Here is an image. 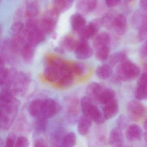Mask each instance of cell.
<instances>
[{
  "label": "cell",
  "mask_w": 147,
  "mask_h": 147,
  "mask_svg": "<svg viewBox=\"0 0 147 147\" xmlns=\"http://www.w3.org/2000/svg\"><path fill=\"white\" fill-rule=\"evenodd\" d=\"M135 96L136 98L138 100L147 99V86H138L136 90Z\"/></svg>",
  "instance_id": "d590c367"
},
{
  "label": "cell",
  "mask_w": 147,
  "mask_h": 147,
  "mask_svg": "<svg viewBox=\"0 0 147 147\" xmlns=\"http://www.w3.org/2000/svg\"><path fill=\"white\" fill-rule=\"evenodd\" d=\"M30 145L29 139L26 137L21 136L16 139L15 147H29Z\"/></svg>",
  "instance_id": "74e56055"
},
{
  "label": "cell",
  "mask_w": 147,
  "mask_h": 147,
  "mask_svg": "<svg viewBox=\"0 0 147 147\" xmlns=\"http://www.w3.org/2000/svg\"><path fill=\"white\" fill-rule=\"evenodd\" d=\"M126 60V56L124 53L117 52L110 57L108 65L111 67H113L117 63H122Z\"/></svg>",
  "instance_id": "836d02e7"
},
{
  "label": "cell",
  "mask_w": 147,
  "mask_h": 147,
  "mask_svg": "<svg viewBox=\"0 0 147 147\" xmlns=\"http://www.w3.org/2000/svg\"><path fill=\"white\" fill-rule=\"evenodd\" d=\"M109 53L110 50L108 47H104L97 50L95 53V57L98 61H103L108 58Z\"/></svg>",
  "instance_id": "e575fe53"
},
{
  "label": "cell",
  "mask_w": 147,
  "mask_h": 147,
  "mask_svg": "<svg viewBox=\"0 0 147 147\" xmlns=\"http://www.w3.org/2000/svg\"><path fill=\"white\" fill-rule=\"evenodd\" d=\"M70 24L74 31L80 33L86 27V21L82 14L79 13H74L71 16L70 19Z\"/></svg>",
  "instance_id": "2e32d148"
},
{
  "label": "cell",
  "mask_w": 147,
  "mask_h": 147,
  "mask_svg": "<svg viewBox=\"0 0 147 147\" xmlns=\"http://www.w3.org/2000/svg\"><path fill=\"white\" fill-rule=\"evenodd\" d=\"M61 62V61L53 58L48 61L44 72L45 78L48 82H55L57 81Z\"/></svg>",
  "instance_id": "8992f818"
},
{
  "label": "cell",
  "mask_w": 147,
  "mask_h": 147,
  "mask_svg": "<svg viewBox=\"0 0 147 147\" xmlns=\"http://www.w3.org/2000/svg\"><path fill=\"white\" fill-rule=\"evenodd\" d=\"M119 109L118 103L115 98L105 105L103 113L105 119H110L115 117L117 114Z\"/></svg>",
  "instance_id": "ac0fdd59"
},
{
  "label": "cell",
  "mask_w": 147,
  "mask_h": 147,
  "mask_svg": "<svg viewBox=\"0 0 147 147\" xmlns=\"http://www.w3.org/2000/svg\"><path fill=\"white\" fill-rule=\"evenodd\" d=\"M33 147H49V146L44 139H41L36 141Z\"/></svg>",
  "instance_id": "f6af8a7d"
},
{
  "label": "cell",
  "mask_w": 147,
  "mask_h": 147,
  "mask_svg": "<svg viewBox=\"0 0 147 147\" xmlns=\"http://www.w3.org/2000/svg\"><path fill=\"white\" fill-rule=\"evenodd\" d=\"M61 107L59 103L52 98L44 100L42 117L47 119L52 118L61 112Z\"/></svg>",
  "instance_id": "52a82bcc"
},
{
  "label": "cell",
  "mask_w": 147,
  "mask_h": 147,
  "mask_svg": "<svg viewBox=\"0 0 147 147\" xmlns=\"http://www.w3.org/2000/svg\"><path fill=\"white\" fill-rule=\"evenodd\" d=\"M138 37L139 40L144 41L147 39V23L142 26L139 29Z\"/></svg>",
  "instance_id": "60d3db41"
},
{
  "label": "cell",
  "mask_w": 147,
  "mask_h": 147,
  "mask_svg": "<svg viewBox=\"0 0 147 147\" xmlns=\"http://www.w3.org/2000/svg\"><path fill=\"white\" fill-rule=\"evenodd\" d=\"M145 66H146V67L147 68V63H146V65H145Z\"/></svg>",
  "instance_id": "816d5d0a"
},
{
  "label": "cell",
  "mask_w": 147,
  "mask_h": 147,
  "mask_svg": "<svg viewBox=\"0 0 147 147\" xmlns=\"http://www.w3.org/2000/svg\"><path fill=\"white\" fill-rule=\"evenodd\" d=\"M48 125V119L43 117H40L36 118L34 123V129L37 132L42 133L46 130Z\"/></svg>",
  "instance_id": "1f68e13d"
},
{
  "label": "cell",
  "mask_w": 147,
  "mask_h": 147,
  "mask_svg": "<svg viewBox=\"0 0 147 147\" xmlns=\"http://www.w3.org/2000/svg\"><path fill=\"white\" fill-rule=\"evenodd\" d=\"M142 128L137 124H133L128 126L125 131V136L128 141L135 142L140 139L142 137Z\"/></svg>",
  "instance_id": "d6986e66"
},
{
  "label": "cell",
  "mask_w": 147,
  "mask_h": 147,
  "mask_svg": "<svg viewBox=\"0 0 147 147\" xmlns=\"http://www.w3.org/2000/svg\"><path fill=\"white\" fill-rule=\"evenodd\" d=\"M144 128L147 131V118L145 119L143 124Z\"/></svg>",
  "instance_id": "681fc988"
},
{
  "label": "cell",
  "mask_w": 147,
  "mask_h": 147,
  "mask_svg": "<svg viewBox=\"0 0 147 147\" xmlns=\"http://www.w3.org/2000/svg\"><path fill=\"white\" fill-rule=\"evenodd\" d=\"M74 77L71 63L62 61L59 78L57 82L58 86L62 87L69 86L73 82Z\"/></svg>",
  "instance_id": "5b68a950"
},
{
  "label": "cell",
  "mask_w": 147,
  "mask_h": 147,
  "mask_svg": "<svg viewBox=\"0 0 147 147\" xmlns=\"http://www.w3.org/2000/svg\"><path fill=\"white\" fill-rule=\"evenodd\" d=\"M109 142L111 147H122L124 142L122 130L117 127L113 128L110 131Z\"/></svg>",
  "instance_id": "5bb4252c"
},
{
  "label": "cell",
  "mask_w": 147,
  "mask_h": 147,
  "mask_svg": "<svg viewBox=\"0 0 147 147\" xmlns=\"http://www.w3.org/2000/svg\"><path fill=\"white\" fill-rule=\"evenodd\" d=\"M98 1L95 0H81L77 1L76 9L80 14L90 13L96 8Z\"/></svg>",
  "instance_id": "9a60e30c"
},
{
  "label": "cell",
  "mask_w": 147,
  "mask_h": 147,
  "mask_svg": "<svg viewBox=\"0 0 147 147\" xmlns=\"http://www.w3.org/2000/svg\"><path fill=\"white\" fill-rule=\"evenodd\" d=\"M80 107L83 115L88 117L97 124L105 123L106 119L103 113L97 106L94 105L93 100L88 96H84L80 100Z\"/></svg>",
  "instance_id": "7a4b0ae2"
},
{
  "label": "cell",
  "mask_w": 147,
  "mask_h": 147,
  "mask_svg": "<svg viewBox=\"0 0 147 147\" xmlns=\"http://www.w3.org/2000/svg\"><path fill=\"white\" fill-rule=\"evenodd\" d=\"M59 15V13L53 8L49 9L45 13L39 26L40 29L45 34H50L54 30Z\"/></svg>",
  "instance_id": "277c9868"
},
{
  "label": "cell",
  "mask_w": 147,
  "mask_h": 147,
  "mask_svg": "<svg viewBox=\"0 0 147 147\" xmlns=\"http://www.w3.org/2000/svg\"><path fill=\"white\" fill-rule=\"evenodd\" d=\"M21 53L24 61L27 63H30L34 58V46L30 44H26L23 48Z\"/></svg>",
  "instance_id": "484cf974"
},
{
  "label": "cell",
  "mask_w": 147,
  "mask_h": 147,
  "mask_svg": "<svg viewBox=\"0 0 147 147\" xmlns=\"http://www.w3.org/2000/svg\"><path fill=\"white\" fill-rule=\"evenodd\" d=\"M132 23L135 28L139 29L147 23V12L138 10L132 16Z\"/></svg>",
  "instance_id": "cb8c5ba5"
},
{
  "label": "cell",
  "mask_w": 147,
  "mask_h": 147,
  "mask_svg": "<svg viewBox=\"0 0 147 147\" xmlns=\"http://www.w3.org/2000/svg\"><path fill=\"white\" fill-rule=\"evenodd\" d=\"M140 52L144 56H147V39L140 48Z\"/></svg>",
  "instance_id": "bcb514c9"
},
{
  "label": "cell",
  "mask_w": 147,
  "mask_h": 147,
  "mask_svg": "<svg viewBox=\"0 0 147 147\" xmlns=\"http://www.w3.org/2000/svg\"><path fill=\"white\" fill-rule=\"evenodd\" d=\"M143 138L145 142L147 144V131H145L143 133Z\"/></svg>",
  "instance_id": "c3c4849f"
},
{
  "label": "cell",
  "mask_w": 147,
  "mask_h": 147,
  "mask_svg": "<svg viewBox=\"0 0 147 147\" xmlns=\"http://www.w3.org/2000/svg\"><path fill=\"white\" fill-rule=\"evenodd\" d=\"M92 120L88 117L82 115L78 122L77 130L80 135L86 136L87 135L92 127Z\"/></svg>",
  "instance_id": "44dd1931"
},
{
  "label": "cell",
  "mask_w": 147,
  "mask_h": 147,
  "mask_svg": "<svg viewBox=\"0 0 147 147\" xmlns=\"http://www.w3.org/2000/svg\"><path fill=\"white\" fill-rule=\"evenodd\" d=\"M139 68L132 62L126 60L118 67L117 78L122 81H129L138 77L140 74Z\"/></svg>",
  "instance_id": "3957f363"
},
{
  "label": "cell",
  "mask_w": 147,
  "mask_h": 147,
  "mask_svg": "<svg viewBox=\"0 0 147 147\" xmlns=\"http://www.w3.org/2000/svg\"><path fill=\"white\" fill-rule=\"evenodd\" d=\"M138 86H147V72L141 75L138 81Z\"/></svg>",
  "instance_id": "7bdbcfd3"
},
{
  "label": "cell",
  "mask_w": 147,
  "mask_h": 147,
  "mask_svg": "<svg viewBox=\"0 0 147 147\" xmlns=\"http://www.w3.org/2000/svg\"><path fill=\"white\" fill-rule=\"evenodd\" d=\"M0 82L3 89H9L14 83L17 77V71L14 69L3 67L0 68Z\"/></svg>",
  "instance_id": "9c48e42d"
},
{
  "label": "cell",
  "mask_w": 147,
  "mask_h": 147,
  "mask_svg": "<svg viewBox=\"0 0 147 147\" xmlns=\"http://www.w3.org/2000/svg\"><path fill=\"white\" fill-rule=\"evenodd\" d=\"M78 42V41H76L73 37H66L62 42V49L63 48L69 51H75Z\"/></svg>",
  "instance_id": "4dcf8cb0"
},
{
  "label": "cell",
  "mask_w": 147,
  "mask_h": 147,
  "mask_svg": "<svg viewBox=\"0 0 147 147\" xmlns=\"http://www.w3.org/2000/svg\"><path fill=\"white\" fill-rule=\"evenodd\" d=\"M24 25L23 23L17 22L14 23L11 26V32L13 36H19L24 30Z\"/></svg>",
  "instance_id": "8d00e7d4"
},
{
  "label": "cell",
  "mask_w": 147,
  "mask_h": 147,
  "mask_svg": "<svg viewBox=\"0 0 147 147\" xmlns=\"http://www.w3.org/2000/svg\"><path fill=\"white\" fill-rule=\"evenodd\" d=\"M77 137L75 133L70 131L66 134L62 142V147H74L76 144Z\"/></svg>",
  "instance_id": "f546056e"
},
{
  "label": "cell",
  "mask_w": 147,
  "mask_h": 147,
  "mask_svg": "<svg viewBox=\"0 0 147 147\" xmlns=\"http://www.w3.org/2000/svg\"><path fill=\"white\" fill-rule=\"evenodd\" d=\"M15 136L13 134H11L7 137L4 147H15Z\"/></svg>",
  "instance_id": "b9f144b4"
},
{
  "label": "cell",
  "mask_w": 147,
  "mask_h": 147,
  "mask_svg": "<svg viewBox=\"0 0 147 147\" xmlns=\"http://www.w3.org/2000/svg\"><path fill=\"white\" fill-rule=\"evenodd\" d=\"M120 0H107L106 1L105 3L108 7H113L117 6L121 3Z\"/></svg>",
  "instance_id": "ee69618b"
},
{
  "label": "cell",
  "mask_w": 147,
  "mask_h": 147,
  "mask_svg": "<svg viewBox=\"0 0 147 147\" xmlns=\"http://www.w3.org/2000/svg\"><path fill=\"white\" fill-rule=\"evenodd\" d=\"M103 89L100 84L93 82L89 84L86 88V92L88 97L92 100L98 102L99 99Z\"/></svg>",
  "instance_id": "ffe728a7"
},
{
  "label": "cell",
  "mask_w": 147,
  "mask_h": 147,
  "mask_svg": "<svg viewBox=\"0 0 147 147\" xmlns=\"http://www.w3.org/2000/svg\"><path fill=\"white\" fill-rule=\"evenodd\" d=\"M144 107L138 101L131 100L127 105V114L129 118L132 121H138L141 119L144 114Z\"/></svg>",
  "instance_id": "ba28073f"
},
{
  "label": "cell",
  "mask_w": 147,
  "mask_h": 147,
  "mask_svg": "<svg viewBox=\"0 0 147 147\" xmlns=\"http://www.w3.org/2000/svg\"><path fill=\"white\" fill-rule=\"evenodd\" d=\"M30 81V76L25 73L18 74L13 84V92L17 94L25 93L29 87Z\"/></svg>",
  "instance_id": "30bf717a"
},
{
  "label": "cell",
  "mask_w": 147,
  "mask_h": 147,
  "mask_svg": "<svg viewBox=\"0 0 147 147\" xmlns=\"http://www.w3.org/2000/svg\"><path fill=\"white\" fill-rule=\"evenodd\" d=\"M139 6L142 10L147 11V0H142L139 2Z\"/></svg>",
  "instance_id": "7dc6e473"
},
{
  "label": "cell",
  "mask_w": 147,
  "mask_h": 147,
  "mask_svg": "<svg viewBox=\"0 0 147 147\" xmlns=\"http://www.w3.org/2000/svg\"><path fill=\"white\" fill-rule=\"evenodd\" d=\"M112 74L111 67L107 64L101 65L96 69L97 77L101 80H105L110 78Z\"/></svg>",
  "instance_id": "f1b7e54d"
},
{
  "label": "cell",
  "mask_w": 147,
  "mask_h": 147,
  "mask_svg": "<svg viewBox=\"0 0 147 147\" xmlns=\"http://www.w3.org/2000/svg\"><path fill=\"white\" fill-rule=\"evenodd\" d=\"M93 51L88 42L87 40L81 39L78 41L75 55L80 60H86L92 56Z\"/></svg>",
  "instance_id": "8fae6325"
},
{
  "label": "cell",
  "mask_w": 147,
  "mask_h": 147,
  "mask_svg": "<svg viewBox=\"0 0 147 147\" xmlns=\"http://www.w3.org/2000/svg\"><path fill=\"white\" fill-rule=\"evenodd\" d=\"M44 100L36 99L30 103L29 112L30 115L32 117L37 118L42 117Z\"/></svg>",
  "instance_id": "e0dca14e"
},
{
  "label": "cell",
  "mask_w": 147,
  "mask_h": 147,
  "mask_svg": "<svg viewBox=\"0 0 147 147\" xmlns=\"http://www.w3.org/2000/svg\"><path fill=\"white\" fill-rule=\"evenodd\" d=\"M20 102L9 89H3L0 95L1 128L7 130L14 121L19 108Z\"/></svg>",
  "instance_id": "6da1fadb"
},
{
  "label": "cell",
  "mask_w": 147,
  "mask_h": 147,
  "mask_svg": "<svg viewBox=\"0 0 147 147\" xmlns=\"http://www.w3.org/2000/svg\"><path fill=\"white\" fill-rule=\"evenodd\" d=\"M128 123V119L124 115H120L117 121V127L122 130L126 128Z\"/></svg>",
  "instance_id": "ab89813d"
},
{
  "label": "cell",
  "mask_w": 147,
  "mask_h": 147,
  "mask_svg": "<svg viewBox=\"0 0 147 147\" xmlns=\"http://www.w3.org/2000/svg\"><path fill=\"white\" fill-rule=\"evenodd\" d=\"M74 1L70 0H56L53 1L52 8L59 14L66 11L73 5Z\"/></svg>",
  "instance_id": "d4e9b609"
},
{
  "label": "cell",
  "mask_w": 147,
  "mask_h": 147,
  "mask_svg": "<svg viewBox=\"0 0 147 147\" xmlns=\"http://www.w3.org/2000/svg\"><path fill=\"white\" fill-rule=\"evenodd\" d=\"M62 147V146H59V147Z\"/></svg>",
  "instance_id": "f5cc1de1"
},
{
  "label": "cell",
  "mask_w": 147,
  "mask_h": 147,
  "mask_svg": "<svg viewBox=\"0 0 147 147\" xmlns=\"http://www.w3.org/2000/svg\"><path fill=\"white\" fill-rule=\"evenodd\" d=\"M39 5L37 1H28L25 8L26 15L29 18H33L37 15L39 11Z\"/></svg>",
  "instance_id": "4316f807"
},
{
  "label": "cell",
  "mask_w": 147,
  "mask_h": 147,
  "mask_svg": "<svg viewBox=\"0 0 147 147\" xmlns=\"http://www.w3.org/2000/svg\"><path fill=\"white\" fill-rule=\"evenodd\" d=\"M1 147H3V145H4V141L2 140V138H1Z\"/></svg>",
  "instance_id": "f907efd6"
},
{
  "label": "cell",
  "mask_w": 147,
  "mask_h": 147,
  "mask_svg": "<svg viewBox=\"0 0 147 147\" xmlns=\"http://www.w3.org/2000/svg\"><path fill=\"white\" fill-rule=\"evenodd\" d=\"M72 70L75 76L82 75L84 73V68L83 65L79 63H71Z\"/></svg>",
  "instance_id": "f35d334b"
},
{
  "label": "cell",
  "mask_w": 147,
  "mask_h": 147,
  "mask_svg": "<svg viewBox=\"0 0 147 147\" xmlns=\"http://www.w3.org/2000/svg\"><path fill=\"white\" fill-rule=\"evenodd\" d=\"M27 44L24 38L20 35L13 37L9 42V47L15 53H21L23 48Z\"/></svg>",
  "instance_id": "603a6c76"
},
{
  "label": "cell",
  "mask_w": 147,
  "mask_h": 147,
  "mask_svg": "<svg viewBox=\"0 0 147 147\" xmlns=\"http://www.w3.org/2000/svg\"><path fill=\"white\" fill-rule=\"evenodd\" d=\"M111 41L110 35L106 32H102L99 34L94 38L93 43V47L98 50L104 47H107Z\"/></svg>",
  "instance_id": "7402d4cb"
},
{
  "label": "cell",
  "mask_w": 147,
  "mask_h": 147,
  "mask_svg": "<svg viewBox=\"0 0 147 147\" xmlns=\"http://www.w3.org/2000/svg\"><path fill=\"white\" fill-rule=\"evenodd\" d=\"M127 18L125 15L121 13L117 14L113 26V28L116 33L119 36L124 35L127 30Z\"/></svg>",
  "instance_id": "4fadbf2b"
},
{
  "label": "cell",
  "mask_w": 147,
  "mask_h": 147,
  "mask_svg": "<svg viewBox=\"0 0 147 147\" xmlns=\"http://www.w3.org/2000/svg\"><path fill=\"white\" fill-rule=\"evenodd\" d=\"M116 15L111 12L106 13L100 20L101 24L108 29L112 28Z\"/></svg>",
  "instance_id": "d6a6232c"
},
{
  "label": "cell",
  "mask_w": 147,
  "mask_h": 147,
  "mask_svg": "<svg viewBox=\"0 0 147 147\" xmlns=\"http://www.w3.org/2000/svg\"><path fill=\"white\" fill-rule=\"evenodd\" d=\"M100 24V20H96L90 22L79 33L80 39L87 40L92 37L98 32Z\"/></svg>",
  "instance_id": "7c38bea8"
},
{
  "label": "cell",
  "mask_w": 147,
  "mask_h": 147,
  "mask_svg": "<svg viewBox=\"0 0 147 147\" xmlns=\"http://www.w3.org/2000/svg\"><path fill=\"white\" fill-rule=\"evenodd\" d=\"M115 92L111 88L103 89L99 99L98 102L102 105H106L115 98Z\"/></svg>",
  "instance_id": "83f0119b"
}]
</instances>
